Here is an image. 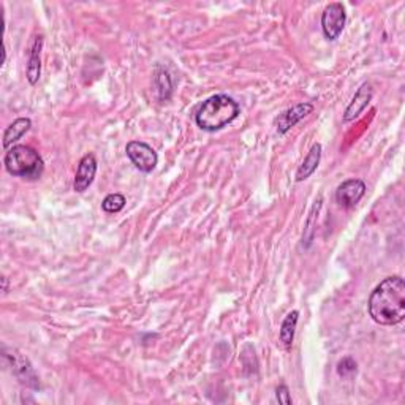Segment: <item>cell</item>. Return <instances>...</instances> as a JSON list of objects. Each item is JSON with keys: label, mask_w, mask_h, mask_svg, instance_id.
Returning a JSON list of instances; mask_svg holds the SVG:
<instances>
[{"label": "cell", "mask_w": 405, "mask_h": 405, "mask_svg": "<svg viewBox=\"0 0 405 405\" xmlns=\"http://www.w3.org/2000/svg\"><path fill=\"white\" fill-rule=\"evenodd\" d=\"M241 114L238 102L231 97L219 94L209 97L207 100L200 104L195 113V122L201 130L206 132H217V130L226 127Z\"/></svg>", "instance_id": "2"}, {"label": "cell", "mask_w": 405, "mask_h": 405, "mask_svg": "<svg viewBox=\"0 0 405 405\" xmlns=\"http://www.w3.org/2000/svg\"><path fill=\"white\" fill-rule=\"evenodd\" d=\"M312 111H313V104L309 102L298 103L295 104V107L284 111V113L276 119L277 132L280 135H285L291 127H295L298 122H301L306 116H309Z\"/></svg>", "instance_id": "8"}, {"label": "cell", "mask_w": 405, "mask_h": 405, "mask_svg": "<svg viewBox=\"0 0 405 405\" xmlns=\"http://www.w3.org/2000/svg\"><path fill=\"white\" fill-rule=\"evenodd\" d=\"M4 358L10 363L11 372L15 374L19 382L29 388H40V382H38V377L35 374L34 368L29 363V359L25 358L21 351H18L16 349H8L4 347Z\"/></svg>", "instance_id": "4"}, {"label": "cell", "mask_w": 405, "mask_h": 405, "mask_svg": "<svg viewBox=\"0 0 405 405\" xmlns=\"http://www.w3.org/2000/svg\"><path fill=\"white\" fill-rule=\"evenodd\" d=\"M126 197L121 193H111L108 195L107 198L103 200L102 202V207H103V211L104 212H108V214H116V212H121L123 207H126Z\"/></svg>", "instance_id": "16"}, {"label": "cell", "mask_w": 405, "mask_h": 405, "mask_svg": "<svg viewBox=\"0 0 405 405\" xmlns=\"http://www.w3.org/2000/svg\"><path fill=\"white\" fill-rule=\"evenodd\" d=\"M372 97H374V89H372V86H370L369 83H364L363 86L356 90L355 97H353V99H351L347 109H345L344 121L345 122L355 121L356 117L361 114L365 108L369 107Z\"/></svg>", "instance_id": "10"}, {"label": "cell", "mask_w": 405, "mask_h": 405, "mask_svg": "<svg viewBox=\"0 0 405 405\" xmlns=\"http://www.w3.org/2000/svg\"><path fill=\"white\" fill-rule=\"evenodd\" d=\"M356 363H355V359L353 358H344L339 361L337 364V374L341 375L342 378H350V377H353L356 374Z\"/></svg>", "instance_id": "17"}, {"label": "cell", "mask_w": 405, "mask_h": 405, "mask_svg": "<svg viewBox=\"0 0 405 405\" xmlns=\"http://www.w3.org/2000/svg\"><path fill=\"white\" fill-rule=\"evenodd\" d=\"M347 23V11L341 2H332L325 6L322 13V30L328 40H337Z\"/></svg>", "instance_id": "5"}, {"label": "cell", "mask_w": 405, "mask_h": 405, "mask_svg": "<svg viewBox=\"0 0 405 405\" xmlns=\"http://www.w3.org/2000/svg\"><path fill=\"white\" fill-rule=\"evenodd\" d=\"M4 165L11 176L24 179H40L44 169L42 155L34 147L24 145L10 147L5 154Z\"/></svg>", "instance_id": "3"}, {"label": "cell", "mask_w": 405, "mask_h": 405, "mask_svg": "<svg viewBox=\"0 0 405 405\" xmlns=\"http://www.w3.org/2000/svg\"><path fill=\"white\" fill-rule=\"evenodd\" d=\"M154 83H155L157 94H159V99L162 102L169 100V97H171V92H173V80H171V76H169L168 70L157 67Z\"/></svg>", "instance_id": "15"}, {"label": "cell", "mask_w": 405, "mask_h": 405, "mask_svg": "<svg viewBox=\"0 0 405 405\" xmlns=\"http://www.w3.org/2000/svg\"><path fill=\"white\" fill-rule=\"evenodd\" d=\"M2 291H4V295H6V291H8V279H6L5 276L2 277Z\"/></svg>", "instance_id": "19"}, {"label": "cell", "mask_w": 405, "mask_h": 405, "mask_svg": "<svg viewBox=\"0 0 405 405\" xmlns=\"http://www.w3.org/2000/svg\"><path fill=\"white\" fill-rule=\"evenodd\" d=\"M277 394V401L279 404H284V405H290L291 404V396L289 393V388L285 387V385H280L276 391Z\"/></svg>", "instance_id": "18"}, {"label": "cell", "mask_w": 405, "mask_h": 405, "mask_svg": "<svg viewBox=\"0 0 405 405\" xmlns=\"http://www.w3.org/2000/svg\"><path fill=\"white\" fill-rule=\"evenodd\" d=\"M320 160H322V145H320V143H315V145H313L309 151V154L306 155V159L301 163V167L298 168L296 181L303 182L307 178H310V176L317 171V168L320 165Z\"/></svg>", "instance_id": "12"}, {"label": "cell", "mask_w": 405, "mask_h": 405, "mask_svg": "<svg viewBox=\"0 0 405 405\" xmlns=\"http://www.w3.org/2000/svg\"><path fill=\"white\" fill-rule=\"evenodd\" d=\"M298 317H299V312L291 310L289 315L285 317L282 326H280L279 339H280V342H282L285 350H290L293 345V339H295V331H296V325H298Z\"/></svg>", "instance_id": "14"}, {"label": "cell", "mask_w": 405, "mask_h": 405, "mask_svg": "<svg viewBox=\"0 0 405 405\" xmlns=\"http://www.w3.org/2000/svg\"><path fill=\"white\" fill-rule=\"evenodd\" d=\"M97 174V159L94 154H86L78 165V171L73 181L75 192L83 193L92 184Z\"/></svg>", "instance_id": "9"}, {"label": "cell", "mask_w": 405, "mask_h": 405, "mask_svg": "<svg viewBox=\"0 0 405 405\" xmlns=\"http://www.w3.org/2000/svg\"><path fill=\"white\" fill-rule=\"evenodd\" d=\"M32 127V121L29 117H19L13 123H10L8 127H6L5 133H4V147L8 151L10 147H13L16 141H19L23 138V136L29 132Z\"/></svg>", "instance_id": "13"}, {"label": "cell", "mask_w": 405, "mask_h": 405, "mask_svg": "<svg viewBox=\"0 0 405 405\" xmlns=\"http://www.w3.org/2000/svg\"><path fill=\"white\" fill-rule=\"evenodd\" d=\"M369 315L383 326L399 325L405 318V282L401 276H391L370 293Z\"/></svg>", "instance_id": "1"}, {"label": "cell", "mask_w": 405, "mask_h": 405, "mask_svg": "<svg viewBox=\"0 0 405 405\" xmlns=\"http://www.w3.org/2000/svg\"><path fill=\"white\" fill-rule=\"evenodd\" d=\"M365 195V184L361 179H349L342 182L336 191V200L342 207H355Z\"/></svg>", "instance_id": "7"}, {"label": "cell", "mask_w": 405, "mask_h": 405, "mask_svg": "<svg viewBox=\"0 0 405 405\" xmlns=\"http://www.w3.org/2000/svg\"><path fill=\"white\" fill-rule=\"evenodd\" d=\"M43 35H37L34 44L30 48V57L28 62V80L34 86L42 76V49H43Z\"/></svg>", "instance_id": "11"}, {"label": "cell", "mask_w": 405, "mask_h": 405, "mask_svg": "<svg viewBox=\"0 0 405 405\" xmlns=\"http://www.w3.org/2000/svg\"><path fill=\"white\" fill-rule=\"evenodd\" d=\"M126 152L133 165L143 173H152L157 163H159V155L147 143L130 141L126 147Z\"/></svg>", "instance_id": "6"}]
</instances>
